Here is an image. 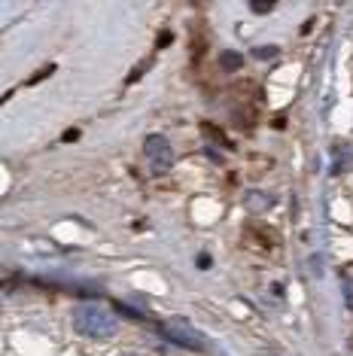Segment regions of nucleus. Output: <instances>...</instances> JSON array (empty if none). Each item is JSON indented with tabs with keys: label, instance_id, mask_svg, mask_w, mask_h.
Returning <instances> with one entry per match:
<instances>
[{
	"label": "nucleus",
	"instance_id": "1",
	"mask_svg": "<svg viewBox=\"0 0 353 356\" xmlns=\"http://www.w3.org/2000/svg\"><path fill=\"white\" fill-rule=\"evenodd\" d=\"M74 326L85 338H113L119 332V317L107 307L85 302L74 311Z\"/></svg>",
	"mask_w": 353,
	"mask_h": 356
},
{
	"label": "nucleus",
	"instance_id": "2",
	"mask_svg": "<svg viewBox=\"0 0 353 356\" xmlns=\"http://www.w3.org/2000/svg\"><path fill=\"white\" fill-rule=\"evenodd\" d=\"M162 335H165L171 344L183 347V350H204V338H202V332H195V329H192V323L180 320V317L167 320L165 326H162Z\"/></svg>",
	"mask_w": 353,
	"mask_h": 356
},
{
	"label": "nucleus",
	"instance_id": "3",
	"mask_svg": "<svg viewBox=\"0 0 353 356\" xmlns=\"http://www.w3.org/2000/svg\"><path fill=\"white\" fill-rule=\"evenodd\" d=\"M143 152L149 156L152 171H156V174L171 171V165H174V147L167 143V137H162V134H149L147 140H143Z\"/></svg>",
	"mask_w": 353,
	"mask_h": 356
},
{
	"label": "nucleus",
	"instance_id": "4",
	"mask_svg": "<svg viewBox=\"0 0 353 356\" xmlns=\"http://www.w3.org/2000/svg\"><path fill=\"white\" fill-rule=\"evenodd\" d=\"M247 207H250V210L271 207V195H265V192H247Z\"/></svg>",
	"mask_w": 353,
	"mask_h": 356
},
{
	"label": "nucleus",
	"instance_id": "5",
	"mask_svg": "<svg viewBox=\"0 0 353 356\" xmlns=\"http://www.w3.org/2000/svg\"><path fill=\"white\" fill-rule=\"evenodd\" d=\"M220 64H222V70H238L240 64H244V58H240L238 52H222L220 55Z\"/></svg>",
	"mask_w": 353,
	"mask_h": 356
},
{
	"label": "nucleus",
	"instance_id": "6",
	"mask_svg": "<svg viewBox=\"0 0 353 356\" xmlns=\"http://www.w3.org/2000/svg\"><path fill=\"white\" fill-rule=\"evenodd\" d=\"M274 0H253V3H250V10L253 13H274Z\"/></svg>",
	"mask_w": 353,
	"mask_h": 356
},
{
	"label": "nucleus",
	"instance_id": "7",
	"mask_svg": "<svg viewBox=\"0 0 353 356\" xmlns=\"http://www.w3.org/2000/svg\"><path fill=\"white\" fill-rule=\"evenodd\" d=\"M344 302H347V307L353 311V280L350 277L344 280Z\"/></svg>",
	"mask_w": 353,
	"mask_h": 356
},
{
	"label": "nucleus",
	"instance_id": "8",
	"mask_svg": "<svg viewBox=\"0 0 353 356\" xmlns=\"http://www.w3.org/2000/svg\"><path fill=\"white\" fill-rule=\"evenodd\" d=\"M253 55H256V58H271V55H277V49H274V46H268V49H256Z\"/></svg>",
	"mask_w": 353,
	"mask_h": 356
},
{
	"label": "nucleus",
	"instance_id": "9",
	"mask_svg": "<svg viewBox=\"0 0 353 356\" xmlns=\"http://www.w3.org/2000/svg\"><path fill=\"white\" fill-rule=\"evenodd\" d=\"M198 268H211V256H207V253L198 256Z\"/></svg>",
	"mask_w": 353,
	"mask_h": 356
}]
</instances>
